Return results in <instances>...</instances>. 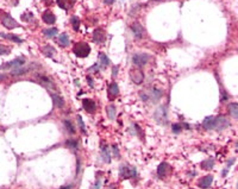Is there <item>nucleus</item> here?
<instances>
[{"label":"nucleus","instance_id":"nucleus-1","mask_svg":"<svg viewBox=\"0 0 238 189\" xmlns=\"http://www.w3.org/2000/svg\"><path fill=\"white\" fill-rule=\"evenodd\" d=\"M73 51L78 57H87L91 52V46L85 42H80L74 45Z\"/></svg>","mask_w":238,"mask_h":189},{"label":"nucleus","instance_id":"nucleus-2","mask_svg":"<svg viewBox=\"0 0 238 189\" xmlns=\"http://www.w3.org/2000/svg\"><path fill=\"white\" fill-rule=\"evenodd\" d=\"M119 175L122 178H131L136 176V169L128 164H122L119 168Z\"/></svg>","mask_w":238,"mask_h":189},{"label":"nucleus","instance_id":"nucleus-3","mask_svg":"<svg viewBox=\"0 0 238 189\" xmlns=\"http://www.w3.org/2000/svg\"><path fill=\"white\" fill-rule=\"evenodd\" d=\"M150 59V56L148 54H143V52H138L132 56V63L137 67H142L148 63V61Z\"/></svg>","mask_w":238,"mask_h":189},{"label":"nucleus","instance_id":"nucleus-4","mask_svg":"<svg viewBox=\"0 0 238 189\" xmlns=\"http://www.w3.org/2000/svg\"><path fill=\"white\" fill-rule=\"evenodd\" d=\"M130 77L136 85H141L144 80V74L139 68H132L130 70Z\"/></svg>","mask_w":238,"mask_h":189},{"label":"nucleus","instance_id":"nucleus-5","mask_svg":"<svg viewBox=\"0 0 238 189\" xmlns=\"http://www.w3.org/2000/svg\"><path fill=\"white\" fill-rule=\"evenodd\" d=\"M229 126H230V123H229V120L226 118H224V116H214V125H213L214 130L222 131V130L229 127Z\"/></svg>","mask_w":238,"mask_h":189},{"label":"nucleus","instance_id":"nucleus-6","mask_svg":"<svg viewBox=\"0 0 238 189\" xmlns=\"http://www.w3.org/2000/svg\"><path fill=\"white\" fill-rule=\"evenodd\" d=\"M1 23H2V25L8 30H12V29H16V28H18L19 25H18V23L16 22L15 19L11 17L10 15H4L1 17Z\"/></svg>","mask_w":238,"mask_h":189},{"label":"nucleus","instance_id":"nucleus-7","mask_svg":"<svg viewBox=\"0 0 238 189\" xmlns=\"http://www.w3.org/2000/svg\"><path fill=\"white\" fill-rule=\"evenodd\" d=\"M155 119L159 121V124H166L167 123V109L166 107H163V106H161L159 108L155 111Z\"/></svg>","mask_w":238,"mask_h":189},{"label":"nucleus","instance_id":"nucleus-8","mask_svg":"<svg viewBox=\"0 0 238 189\" xmlns=\"http://www.w3.org/2000/svg\"><path fill=\"white\" fill-rule=\"evenodd\" d=\"M131 31H132L133 36L136 37V38H142L143 35H144V29H143V26L137 22L133 23V24L131 25Z\"/></svg>","mask_w":238,"mask_h":189},{"label":"nucleus","instance_id":"nucleus-9","mask_svg":"<svg viewBox=\"0 0 238 189\" xmlns=\"http://www.w3.org/2000/svg\"><path fill=\"white\" fill-rule=\"evenodd\" d=\"M37 79H38V82H39L42 86H44L47 89H51V90H55V89H56V86H55V85H54V83H52V82L48 79V77L38 75V76H37Z\"/></svg>","mask_w":238,"mask_h":189},{"label":"nucleus","instance_id":"nucleus-10","mask_svg":"<svg viewBox=\"0 0 238 189\" xmlns=\"http://www.w3.org/2000/svg\"><path fill=\"white\" fill-rule=\"evenodd\" d=\"M93 39L95 43H104L105 42V39H106V36H105V32L102 31L101 29H97L94 30L93 32Z\"/></svg>","mask_w":238,"mask_h":189},{"label":"nucleus","instance_id":"nucleus-11","mask_svg":"<svg viewBox=\"0 0 238 189\" xmlns=\"http://www.w3.org/2000/svg\"><path fill=\"white\" fill-rule=\"evenodd\" d=\"M25 63V58L24 57H18V58H15L13 61H11V62H7V63H5L4 66L1 67V68H12V67H20L23 66Z\"/></svg>","mask_w":238,"mask_h":189},{"label":"nucleus","instance_id":"nucleus-12","mask_svg":"<svg viewBox=\"0 0 238 189\" xmlns=\"http://www.w3.org/2000/svg\"><path fill=\"white\" fill-rule=\"evenodd\" d=\"M212 182H213V176H212V175H207V176L202 177L201 180L199 181V187L204 189L209 188L211 184H212Z\"/></svg>","mask_w":238,"mask_h":189},{"label":"nucleus","instance_id":"nucleus-13","mask_svg":"<svg viewBox=\"0 0 238 189\" xmlns=\"http://www.w3.org/2000/svg\"><path fill=\"white\" fill-rule=\"evenodd\" d=\"M42 19H43V22L45 24H49V25H51V24H54V23L56 22V17L50 11H45L43 15H42Z\"/></svg>","mask_w":238,"mask_h":189},{"label":"nucleus","instance_id":"nucleus-14","mask_svg":"<svg viewBox=\"0 0 238 189\" xmlns=\"http://www.w3.org/2000/svg\"><path fill=\"white\" fill-rule=\"evenodd\" d=\"M82 105H83V108L86 109L88 113H93L95 111V102L91 99H83Z\"/></svg>","mask_w":238,"mask_h":189},{"label":"nucleus","instance_id":"nucleus-15","mask_svg":"<svg viewBox=\"0 0 238 189\" xmlns=\"http://www.w3.org/2000/svg\"><path fill=\"white\" fill-rule=\"evenodd\" d=\"M161 96H162V90L156 89V88H152L151 90L149 92V94H148V98H149V99H151L154 102L159 101Z\"/></svg>","mask_w":238,"mask_h":189},{"label":"nucleus","instance_id":"nucleus-16","mask_svg":"<svg viewBox=\"0 0 238 189\" xmlns=\"http://www.w3.org/2000/svg\"><path fill=\"white\" fill-rule=\"evenodd\" d=\"M0 37H1V38H5V39H10V41H12V42H15V43H23L22 38H19V37L16 36V35H12V33H0Z\"/></svg>","mask_w":238,"mask_h":189},{"label":"nucleus","instance_id":"nucleus-17","mask_svg":"<svg viewBox=\"0 0 238 189\" xmlns=\"http://www.w3.org/2000/svg\"><path fill=\"white\" fill-rule=\"evenodd\" d=\"M213 125H214V116H207L202 121V126L206 130H213Z\"/></svg>","mask_w":238,"mask_h":189},{"label":"nucleus","instance_id":"nucleus-18","mask_svg":"<svg viewBox=\"0 0 238 189\" xmlns=\"http://www.w3.org/2000/svg\"><path fill=\"white\" fill-rule=\"evenodd\" d=\"M168 170H169V165H168V163H161L157 168V174H159V177H163V176H166L167 173H168Z\"/></svg>","mask_w":238,"mask_h":189},{"label":"nucleus","instance_id":"nucleus-19","mask_svg":"<svg viewBox=\"0 0 238 189\" xmlns=\"http://www.w3.org/2000/svg\"><path fill=\"white\" fill-rule=\"evenodd\" d=\"M108 94L111 98H115L117 95L119 94V87H118V85L113 82V83H111L110 85V87H108Z\"/></svg>","mask_w":238,"mask_h":189},{"label":"nucleus","instance_id":"nucleus-20","mask_svg":"<svg viewBox=\"0 0 238 189\" xmlns=\"http://www.w3.org/2000/svg\"><path fill=\"white\" fill-rule=\"evenodd\" d=\"M229 112H230V114L232 116V118L237 119L238 118V103H236V102L230 103V105H229Z\"/></svg>","mask_w":238,"mask_h":189},{"label":"nucleus","instance_id":"nucleus-21","mask_svg":"<svg viewBox=\"0 0 238 189\" xmlns=\"http://www.w3.org/2000/svg\"><path fill=\"white\" fill-rule=\"evenodd\" d=\"M101 158L106 163L111 162V156H110V151H108L107 146H102L101 147Z\"/></svg>","mask_w":238,"mask_h":189},{"label":"nucleus","instance_id":"nucleus-22","mask_svg":"<svg viewBox=\"0 0 238 189\" xmlns=\"http://www.w3.org/2000/svg\"><path fill=\"white\" fill-rule=\"evenodd\" d=\"M52 100H54V103H55V106H57L58 108H63L65 107V100L60 96V95H56V94H52Z\"/></svg>","mask_w":238,"mask_h":189},{"label":"nucleus","instance_id":"nucleus-23","mask_svg":"<svg viewBox=\"0 0 238 189\" xmlns=\"http://www.w3.org/2000/svg\"><path fill=\"white\" fill-rule=\"evenodd\" d=\"M55 49L51 46V45H45L42 48V52H43L45 56H48V57H52L54 55H55Z\"/></svg>","mask_w":238,"mask_h":189},{"label":"nucleus","instance_id":"nucleus-24","mask_svg":"<svg viewBox=\"0 0 238 189\" xmlns=\"http://www.w3.org/2000/svg\"><path fill=\"white\" fill-rule=\"evenodd\" d=\"M58 44L61 46H67L69 44V37H68L67 33H61L58 36Z\"/></svg>","mask_w":238,"mask_h":189},{"label":"nucleus","instance_id":"nucleus-25","mask_svg":"<svg viewBox=\"0 0 238 189\" xmlns=\"http://www.w3.org/2000/svg\"><path fill=\"white\" fill-rule=\"evenodd\" d=\"M57 29L56 28H50V29H47V30H43V35L45 37H48V38H51V37L56 36L57 35Z\"/></svg>","mask_w":238,"mask_h":189},{"label":"nucleus","instance_id":"nucleus-26","mask_svg":"<svg viewBox=\"0 0 238 189\" xmlns=\"http://www.w3.org/2000/svg\"><path fill=\"white\" fill-rule=\"evenodd\" d=\"M99 61H100V66L104 67V68L110 64V59H108V57L104 52H100V54H99Z\"/></svg>","mask_w":238,"mask_h":189},{"label":"nucleus","instance_id":"nucleus-27","mask_svg":"<svg viewBox=\"0 0 238 189\" xmlns=\"http://www.w3.org/2000/svg\"><path fill=\"white\" fill-rule=\"evenodd\" d=\"M115 114H117V109H115V105H110L107 107V116L110 119H115Z\"/></svg>","mask_w":238,"mask_h":189},{"label":"nucleus","instance_id":"nucleus-28","mask_svg":"<svg viewBox=\"0 0 238 189\" xmlns=\"http://www.w3.org/2000/svg\"><path fill=\"white\" fill-rule=\"evenodd\" d=\"M214 165V160H204L201 163V168L202 169H205V170H209V169H212Z\"/></svg>","mask_w":238,"mask_h":189},{"label":"nucleus","instance_id":"nucleus-29","mask_svg":"<svg viewBox=\"0 0 238 189\" xmlns=\"http://www.w3.org/2000/svg\"><path fill=\"white\" fill-rule=\"evenodd\" d=\"M29 72V68H19L17 67L15 70L11 72V75H23V74H26Z\"/></svg>","mask_w":238,"mask_h":189},{"label":"nucleus","instance_id":"nucleus-30","mask_svg":"<svg viewBox=\"0 0 238 189\" xmlns=\"http://www.w3.org/2000/svg\"><path fill=\"white\" fill-rule=\"evenodd\" d=\"M70 23H72L73 25V29L75 30V31H78L80 28V19L76 17V15H73L72 18H70Z\"/></svg>","mask_w":238,"mask_h":189},{"label":"nucleus","instance_id":"nucleus-31","mask_svg":"<svg viewBox=\"0 0 238 189\" xmlns=\"http://www.w3.org/2000/svg\"><path fill=\"white\" fill-rule=\"evenodd\" d=\"M63 124H65V129H67V131L69 132V133H75V129H74V125H73L69 120H65L63 121Z\"/></svg>","mask_w":238,"mask_h":189},{"label":"nucleus","instance_id":"nucleus-32","mask_svg":"<svg viewBox=\"0 0 238 189\" xmlns=\"http://www.w3.org/2000/svg\"><path fill=\"white\" fill-rule=\"evenodd\" d=\"M10 52H11V48L0 44V55H8Z\"/></svg>","mask_w":238,"mask_h":189},{"label":"nucleus","instance_id":"nucleus-33","mask_svg":"<svg viewBox=\"0 0 238 189\" xmlns=\"http://www.w3.org/2000/svg\"><path fill=\"white\" fill-rule=\"evenodd\" d=\"M32 19H34V15H32L31 12H25V13L22 15V20H24V22H30V20H32Z\"/></svg>","mask_w":238,"mask_h":189},{"label":"nucleus","instance_id":"nucleus-34","mask_svg":"<svg viewBox=\"0 0 238 189\" xmlns=\"http://www.w3.org/2000/svg\"><path fill=\"white\" fill-rule=\"evenodd\" d=\"M78 123H79V126L80 129H81V132L85 134L86 133V127H85V124H83V120H82L81 116H78Z\"/></svg>","mask_w":238,"mask_h":189},{"label":"nucleus","instance_id":"nucleus-35","mask_svg":"<svg viewBox=\"0 0 238 189\" xmlns=\"http://www.w3.org/2000/svg\"><path fill=\"white\" fill-rule=\"evenodd\" d=\"M65 144H67V146H69V147H72V149H78V142H76V140L69 139V140L65 142Z\"/></svg>","mask_w":238,"mask_h":189},{"label":"nucleus","instance_id":"nucleus-36","mask_svg":"<svg viewBox=\"0 0 238 189\" xmlns=\"http://www.w3.org/2000/svg\"><path fill=\"white\" fill-rule=\"evenodd\" d=\"M233 162H235V158H231L230 162L227 163V165H226V168L224 169V171H223V176H226V174H227V171H229V169H230V167L233 164Z\"/></svg>","mask_w":238,"mask_h":189},{"label":"nucleus","instance_id":"nucleus-37","mask_svg":"<svg viewBox=\"0 0 238 189\" xmlns=\"http://www.w3.org/2000/svg\"><path fill=\"white\" fill-rule=\"evenodd\" d=\"M172 130H173L174 133H179V132H181V125H179V124H174L173 126H172Z\"/></svg>","mask_w":238,"mask_h":189},{"label":"nucleus","instance_id":"nucleus-38","mask_svg":"<svg viewBox=\"0 0 238 189\" xmlns=\"http://www.w3.org/2000/svg\"><path fill=\"white\" fill-rule=\"evenodd\" d=\"M112 150H113V152H115V157H119V150H118V147H117V145H113V146H112Z\"/></svg>","mask_w":238,"mask_h":189},{"label":"nucleus","instance_id":"nucleus-39","mask_svg":"<svg viewBox=\"0 0 238 189\" xmlns=\"http://www.w3.org/2000/svg\"><path fill=\"white\" fill-rule=\"evenodd\" d=\"M89 70H91V72H98V70H99V64H94L93 67L89 68Z\"/></svg>","mask_w":238,"mask_h":189},{"label":"nucleus","instance_id":"nucleus-40","mask_svg":"<svg viewBox=\"0 0 238 189\" xmlns=\"http://www.w3.org/2000/svg\"><path fill=\"white\" fill-rule=\"evenodd\" d=\"M118 68H119L118 66H115V68H113V72H112V77H115V76H117V73H118Z\"/></svg>","mask_w":238,"mask_h":189},{"label":"nucleus","instance_id":"nucleus-41","mask_svg":"<svg viewBox=\"0 0 238 189\" xmlns=\"http://www.w3.org/2000/svg\"><path fill=\"white\" fill-rule=\"evenodd\" d=\"M104 2L107 4V5H112V4L115 2V0H104Z\"/></svg>","mask_w":238,"mask_h":189},{"label":"nucleus","instance_id":"nucleus-42","mask_svg":"<svg viewBox=\"0 0 238 189\" xmlns=\"http://www.w3.org/2000/svg\"><path fill=\"white\" fill-rule=\"evenodd\" d=\"M94 188H95V189H99V188H100V182L97 181V183H95V186H94Z\"/></svg>","mask_w":238,"mask_h":189},{"label":"nucleus","instance_id":"nucleus-43","mask_svg":"<svg viewBox=\"0 0 238 189\" xmlns=\"http://www.w3.org/2000/svg\"><path fill=\"white\" fill-rule=\"evenodd\" d=\"M87 80H88V83H89V86H91V87H93V83H92V79H91V77H87Z\"/></svg>","mask_w":238,"mask_h":189},{"label":"nucleus","instance_id":"nucleus-44","mask_svg":"<svg viewBox=\"0 0 238 189\" xmlns=\"http://www.w3.org/2000/svg\"><path fill=\"white\" fill-rule=\"evenodd\" d=\"M60 189H70V187H69V186H67V187H62V188H60Z\"/></svg>","mask_w":238,"mask_h":189},{"label":"nucleus","instance_id":"nucleus-45","mask_svg":"<svg viewBox=\"0 0 238 189\" xmlns=\"http://www.w3.org/2000/svg\"><path fill=\"white\" fill-rule=\"evenodd\" d=\"M5 77H6V75H0V80H1V79H5Z\"/></svg>","mask_w":238,"mask_h":189}]
</instances>
